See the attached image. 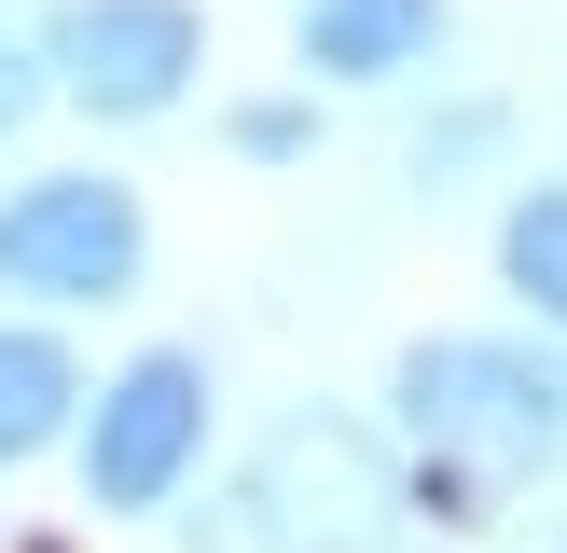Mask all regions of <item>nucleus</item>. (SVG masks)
Instances as JSON below:
<instances>
[{"label":"nucleus","mask_w":567,"mask_h":553,"mask_svg":"<svg viewBox=\"0 0 567 553\" xmlns=\"http://www.w3.org/2000/svg\"><path fill=\"white\" fill-rule=\"evenodd\" d=\"M388 442L430 525H498L567 470V332H415L388 359Z\"/></svg>","instance_id":"obj_1"},{"label":"nucleus","mask_w":567,"mask_h":553,"mask_svg":"<svg viewBox=\"0 0 567 553\" xmlns=\"http://www.w3.org/2000/svg\"><path fill=\"white\" fill-rule=\"evenodd\" d=\"M402 525H415V484H402L388 415L291 401V415L236 457L208 553H402Z\"/></svg>","instance_id":"obj_2"},{"label":"nucleus","mask_w":567,"mask_h":553,"mask_svg":"<svg viewBox=\"0 0 567 553\" xmlns=\"http://www.w3.org/2000/svg\"><path fill=\"white\" fill-rule=\"evenodd\" d=\"M153 291V194L111 153L0 166V304L28 319H125Z\"/></svg>","instance_id":"obj_3"},{"label":"nucleus","mask_w":567,"mask_h":553,"mask_svg":"<svg viewBox=\"0 0 567 553\" xmlns=\"http://www.w3.org/2000/svg\"><path fill=\"white\" fill-rule=\"evenodd\" d=\"M208 442H221V359L181 346V332H153V346H125L97 387H83L70 484H83L97 525H166L194 484H208Z\"/></svg>","instance_id":"obj_4"},{"label":"nucleus","mask_w":567,"mask_h":553,"mask_svg":"<svg viewBox=\"0 0 567 553\" xmlns=\"http://www.w3.org/2000/svg\"><path fill=\"white\" fill-rule=\"evenodd\" d=\"M208 97V0H55V111L83 138H153Z\"/></svg>","instance_id":"obj_5"},{"label":"nucleus","mask_w":567,"mask_h":553,"mask_svg":"<svg viewBox=\"0 0 567 553\" xmlns=\"http://www.w3.org/2000/svg\"><path fill=\"white\" fill-rule=\"evenodd\" d=\"M457 55V0H291V83L319 97H415Z\"/></svg>","instance_id":"obj_6"},{"label":"nucleus","mask_w":567,"mask_h":553,"mask_svg":"<svg viewBox=\"0 0 567 553\" xmlns=\"http://www.w3.org/2000/svg\"><path fill=\"white\" fill-rule=\"evenodd\" d=\"M83 346L70 319H28V304H0V470H42L70 457V415H83Z\"/></svg>","instance_id":"obj_7"},{"label":"nucleus","mask_w":567,"mask_h":553,"mask_svg":"<svg viewBox=\"0 0 567 553\" xmlns=\"http://www.w3.org/2000/svg\"><path fill=\"white\" fill-rule=\"evenodd\" d=\"M513 180V97L485 83H430V111L402 125V194L415 208H457V194Z\"/></svg>","instance_id":"obj_8"},{"label":"nucleus","mask_w":567,"mask_h":553,"mask_svg":"<svg viewBox=\"0 0 567 553\" xmlns=\"http://www.w3.org/2000/svg\"><path fill=\"white\" fill-rule=\"evenodd\" d=\"M485 263L526 332H567V166H513V194L485 221Z\"/></svg>","instance_id":"obj_9"},{"label":"nucleus","mask_w":567,"mask_h":553,"mask_svg":"<svg viewBox=\"0 0 567 553\" xmlns=\"http://www.w3.org/2000/svg\"><path fill=\"white\" fill-rule=\"evenodd\" d=\"M208 125H221V153H236L249 180H291V166H319V153H332V97H319V83H264V97H221Z\"/></svg>","instance_id":"obj_10"},{"label":"nucleus","mask_w":567,"mask_h":553,"mask_svg":"<svg viewBox=\"0 0 567 553\" xmlns=\"http://www.w3.org/2000/svg\"><path fill=\"white\" fill-rule=\"evenodd\" d=\"M55 125V0H0V166Z\"/></svg>","instance_id":"obj_11"}]
</instances>
